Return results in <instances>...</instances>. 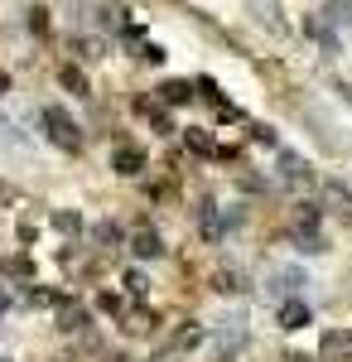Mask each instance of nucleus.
<instances>
[{
  "instance_id": "f257e3e1",
  "label": "nucleus",
  "mask_w": 352,
  "mask_h": 362,
  "mask_svg": "<svg viewBox=\"0 0 352 362\" xmlns=\"http://www.w3.org/2000/svg\"><path fill=\"white\" fill-rule=\"evenodd\" d=\"M39 121H44V131H49V140H54L58 150H82V126L63 107H44Z\"/></svg>"
},
{
  "instance_id": "f03ea898",
  "label": "nucleus",
  "mask_w": 352,
  "mask_h": 362,
  "mask_svg": "<svg viewBox=\"0 0 352 362\" xmlns=\"http://www.w3.org/2000/svg\"><path fill=\"white\" fill-rule=\"evenodd\" d=\"M140 169H145V150L140 145H111V174H121V179H136Z\"/></svg>"
},
{
  "instance_id": "7ed1b4c3",
  "label": "nucleus",
  "mask_w": 352,
  "mask_h": 362,
  "mask_svg": "<svg viewBox=\"0 0 352 362\" xmlns=\"http://www.w3.org/2000/svg\"><path fill=\"white\" fill-rule=\"evenodd\" d=\"M319 358L324 362H348L352 358V334L348 329H324V338H319Z\"/></svg>"
},
{
  "instance_id": "20e7f679",
  "label": "nucleus",
  "mask_w": 352,
  "mask_h": 362,
  "mask_svg": "<svg viewBox=\"0 0 352 362\" xmlns=\"http://www.w3.org/2000/svg\"><path fill=\"white\" fill-rule=\"evenodd\" d=\"M131 256H140V261H160V256H164V237L155 232V227L131 232Z\"/></svg>"
},
{
  "instance_id": "39448f33",
  "label": "nucleus",
  "mask_w": 352,
  "mask_h": 362,
  "mask_svg": "<svg viewBox=\"0 0 352 362\" xmlns=\"http://www.w3.org/2000/svg\"><path fill=\"white\" fill-rule=\"evenodd\" d=\"M58 334H87V324H92V314H87V305H58Z\"/></svg>"
},
{
  "instance_id": "423d86ee",
  "label": "nucleus",
  "mask_w": 352,
  "mask_h": 362,
  "mask_svg": "<svg viewBox=\"0 0 352 362\" xmlns=\"http://www.w3.org/2000/svg\"><path fill=\"white\" fill-rule=\"evenodd\" d=\"M280 179H285V184H290V189H304V184H309V179H314V169L304 165V160H299V155H290V150H285V155H280Z\"/></svg>"
},
{
  "instance_id": "0eeeda50",
  "label": "nucleus",
  "mask_w": 352,
  "mask_h": 362,
  "mask_svg": "<svg viewBox=\"0 0 352 362\" xmlns=\"http://www.w3.org/2000/svg\"><path fill=\"white\" fill-rule=\"evenodd\" d=\"M275 319H280V329H290V334H295V329H304V324H309L314 314H309V305H304V300H285Z\"/></svg>"
},
{
  "instance_id": "6e6552de",
  "label": "nucleus",
  "mask_w": 352,
  "mask_h": 362,
  "mask_svg": "<svg viewBox=\"0 0 352 362\" xmlns=\"http://www.w3.org/2000/svg\"><path fill=\"white\" fill-rule=\"evenodd\" d=\"M58 83L68 87L73 97H92V83H87V73H82L78 63H63V73H58Z\"/></svg>"
},
{
  "instance_id": "1a4fd4ad",
  "label": "nucleus",
  "mask_w": 352,
  "mask_h": 362,
  "mask_svg": "<svg viewBox=\"0 0 352 362\" xmlns=\"http://www.w3.org/2000/svg\"><path fill=\"white\" fill-rule=\"evenodd\" d=\"M213 290H217V295H246L251 285H246L242 271H217V276H213Z\"/></svg>"
},
{
  "instance_id": "9d476101",
  "label": "nucleus",
  "mask_w": 352,
  "mask_h": 362,
  "mask_svg": "<svg viewBox=\"0 0 352 362\" xmlns=\"http://www.w3.org/2000/svg\"><path fill=\"white\" fill-rule=\"evenodd\" d=\"M203 338H208V334H203V324H193V319H189V324H179V329H174V348H179V353H193Z\"/></svg>"
},
{
  "instance_id": "9b49d317",
  "label": "nucleus",
  "mask_w": 352,
  "mask_h": 362,
  "mask_svg": "<svg viewBox=\"0 0 352 362\" xmlns=\"http://www.w3.org/2000/svg\"><path fill=\"white\" fill-rule=\"evenodd\" d=\"M136 112L145 116V121H155L160 131H169V112H164V102H160V97H136Z\"/></svg>"
},
{
  "instance_id": "f8f14e48",
  "label": "nucleus",
  "mask_w": 352,
  "mask_h": 362,
  "mask_svg": "<svg viewBox=\"0 0 352 362\" xmlns=\"http://www.w3.org/2000/svg\"><path fill=\"white\" fill-rule=\"evenodd\" d=\"M155 329H160L155 309H136V314L126 319V334H131V338H145V334H155Z\"/></svg>"
},
{
  "instance_id": "ddd939ff",
  "label": "nucleus",
  "mask_w": 352,
  "mask_h": 362,
  "mask_svg": "<svg viewBox=\"0 0 352 362\" xmlns=\"http://www.w3.org/2000/svg\"><path fill=\"white\" fill-rule=\"evenodd\" d=\"M304 34H309V39H319L328 54H338V34H333V29H328L319 15H309V20H304Z\"/></svg>"
},
{
  "instance_id": "4468645a",
  "label": "nucleus",
  "mask_w": 352,
  "mask_h": 362,
  "mask_svg": "<svg viewBox=\"0 0 352 362\" xmlns=\"http://www.w3.org/2000/svg\"><path fill=\"white\" fill-rule=\"evenodd\" d=\"M189 97H193V87L184 83V78H169V83L160 87V102H164V107H184Z\"/></svg>"
},
{
  "instance_id": "2eb2a0df",
  "label": "nucleus",
  "mask_w": 352,
  "mask_h": 362,
  "mask_svg": "<svg viewBox=\"0 0 352 362\" xmlns=\"http://www.w3.org/2000/svg\"><path fill=\"white\" fill-rule=\"evenodd\" d=\"M198 227H203V237H208V242H217L227 223L217 218V208H213V203H198Z\"/></svg>"
},
{
  "instance_id": "dca6fc26",
  "label": "nucleus",
  "mask_w": 352,
  "mask_h": 362,
  "mask_svg": "<svg viewBox=\"0 0 352 362\" xmlns=\"http://www.w3.org/2000/svg\"><path fill=\"white\" fill-rule=\"evenodd\" d=\"M251 10H256V20L271 29H285V20H280V5L275 0H251Z\"/></svg>"
},
{
  "instance_id": "f3484780",
  "label": "nucleus",
  "mask_w": 352,
  "mask_h": 362,
  "mask_svg": "<svg viewBox=\"0 0 352 362\" xmlns=\"http://www.w3.org/2000/svg\"><path fill=\"white\" fill-rule=\"evenodd\" d=\"M54 227H58V232H68V237H78V232H82V213H78V208H58Z\"/></svg>"
},
{
  "instance_id": "a211bd4d",
  "label": "nucleus",
  "mask_w": 352,
  "mask_h": 362,
  "mask_svg": "<svg viewBox=\"0 0 352 362\" xmlns=\"http://www.w3.org/2000/svg\"><path fill=\"white\" fill-rule=\"evenodd\" d=\"M328 25H352V0H324Z\"/></svg>"
},
{
  "instance_id": "6ab92c4d",
  "label": "nucleus",
  "mask_w": 352,
  "mask_h": 362,
  "mask_svg": "<svg viewBox=\"0 0 352 362\" xmlns=\"http://www.w3.org/2000/svg\"><path fill=\"white\" fill-rule=\"evenodd\" d=\"M295 227L299 232H319V203H299L295 208Z\"/></svg>"
},
{
  "instance_id": "aec40b11",
  "label": "nucleus",
  "mask_w": 352,
  "mask_h": 362,
  "mask_svg": "<svg viewBox=\"0 0 352 362\" xmlns=\"http://www.w3.org/2000/svg\"><path fill=\"white\" fill-rule=\"evenodd\" d=\"M189 150H198V155H217L213 136H208V131H203V126H189Z\"/></svg>"
},
{
  "instance_id": "412c9836",
  "label": "nucleus",
  "mask_w": 352,
  "mask_h": 362,
  "mask_svg": "<svg viewBox=\"0 0 352 362\" xmlns=\"http://www.w3.org/2000/svg\"><path fill=\"white\" fill-rule=\"evenodd\" d=\"M92 237H97V242H102L107 251L121 247V227H116V223H97V232H92Z\"/></svg>"
},
{
  "instance_id": "4be33fe9",
  "label": "nucleus",
  "mask_w": 352,
  "mask_h": 362,
  "mask_svg": "<svg viewBox=\"0 0 352 362\" xmlns=\"http://www.w3.org/2000/svg\"><path fill=\"white\" fill-rule=\"evenodd\" d=\"M328 203H333L338 213H348V218H352V194L343 189V184H328Z\"/></svg>"
},
{
  "instance_id": "5701e85b",
  "label": "nucleus",
  "mask_w": 352,
  "mask_h": 362,
  "mask_svg": "<svg viewBox=\"0 0 352 362\" xmlns=\"http://www.w3.org/2000/svg\"><path fill=\"white\" fill-rule=\"evenodd\" d=\"M97 309H102V314H111V319H116V314H121V309H126V300H121V295H116V290H102V295H97Z\"/></svg>"
},
{
  "instance_id": "b1692460",
  "label": "nucleus",
  "mask_w": 352,
  "mask_h": 362,
  "mask_svg": "<svg viewBox=\"0 0 352 362\" xmlns=\"http://www.w3.org/2000/svg\"><path fill=\"white\" fill-rule=\"evenodd\" d=\"M5 276H34V261L29 256H5Z\"/></svg>"
},
{
  "instance_id": "393cba45",
  "label": "nucleus",
  "mask_w": 352,
  "mask_h": 362,
  "mask_svg": "<svg viewBox=\"0 0 352 362\" xmlns=\"http://www.w3.org/2000/svg\"><path fill=\"white\" fill-rule=\"evenodd\" d=\"M126 290H131V295H145V290H150V280H145V271H126Z\"/></svg>"
},
{
  "instance_id": "a878e982",
  "label": "nucleus",
  "mask_w": 352,
  "mask_h": 362,
  "mask_svg": "<svg viewBox=\"0 0 352 362\" xmlns=\"http://www.w3.org/2000/svg\"><path fill=\"white\" fill-rule=\"evenodd\" d=\"M29 29H34V34H49V10H44V5L29 10Z\"/></svg>"
},
{
  "instance_id": "bb28decb",
  "label": "nucleus",
  "mask_w": 352,
  "mask_h": 362,
  "mask_svg": "<svg viewBox=\"0 0 352 362\" xmlns=\"http://www.w3.org/2000/svg\"><path fill=\"white\" fill-rule=\"evenodd\" d=\"M73 49H78V58H87V63H92V58H102V44H97V39H78Z\"/></svg>"
},
{
  "instance_id": "cd10ccee",
  "label": "nucleus",
  "mask_w": 352,
  "mask_h": 362,
  "mask_svg": "<svg viewBox=\"0 0 352 362\" xmlns=\"http://www.w3.org/2000/svg\"><path fill=\"white\" fill-rule=\"evenodd\" d=\"M29 305H44V309H49V305H63V300H58L54 290H29Z\"/></svg>"
},
{
  "instance_id": "c85d7f7f",
  "label": "nucleus",
  "mask_w": 352,
  "mask_h": 362,
  "mask_svg": "<svg viewBox=\"0 0 352 362\" xmlns=\"http://www.w3.org/2000/svg\"><path fill=\"white\" fill-rule=\"evenodd\" d=\"M140 58H145V63H160L164 49H160V44H145V49H140Z\"/></svg>"
},
{
  "instance_id": "c756f323",
  "label": "nucleus",
  "mask_w": 352,
  "mask_h": 362,
  "mask_svg": "<svg viewBox=\"0 0 352 362\" xmlns=\"http://www.w3.org/2000/svg\"><path fill=\"white\" fill-rule=\"evenodd\" d=\"M34 232H39V227H34V218H20V242H34Z\"/></svg>"
},
{
  "instance_id": "7c9ffc66",
  "label": "nucleus",
  "mask_w": 352,
  "mask_h": 362,
  "mask_svg": "<svg viewBox=\"0 0 352 362\" xmlns=\"http://www.w3.org/2000/svg\"><path fill=\"white\" fill-rule=\"evenodd\" d=\"M5 309H10V290L0 285V314H5Z\"/></svg>"
},
{
  "instance_id": "2f4dec72",
  "label": "nucleus",
  "mask_w": 352,
  "mask_h": 362,
  "mask_svg": "<svg viewBox=\"0 0 352 362\" xmlns=\"http://www.w3.org/2000/svg\"><path fill=\"white\" fill-rule=\"evenodd\" d=\"M150 362H179V353H160V358H150Z\"/></svg>"
},
{
  "instance_id": "473e14b6",
  "label": "nucleus",
  "mask_w": 352,
  "mask_h": 362,
  "mask_svg": "<svg viewBox=\"0 0 352 362\" xmlns=\"http://www.w3.org/2000/svg\"><path fill=\"white\" fill-rule=\"evenodd\" d=\"M5 92H10V73H0V97H5Z\"/></svg>"
},
{
  "instance_id": "72a5a7b5",
  "label": "nucleus",
  "mask_w": 352,
  "mask_h": 362,
  "mask_svg": "<svg viewBox=\"0 0 352 362\" xmlns=\"http://www.w3.org/2000/svg\"><path fill=\"white\" fill-rule=\"evenodd\" d=\"M338 92H343V102H348V107H352V87H338Z\"/></svg>"
},
{
  "instance_id": "f704fd0d",
  "label": "nucleus",
  "mask_w": 352,
  "mask_h": 362,
  "mask_svg": "<svg viewBox=\"0 0 352 362\" xmlns=\"http://www.w3.org/2000/svg\"><path fill=\"white\" fill-rule=\"evenodd\" d=\"M285 362H314V358H299V353H290V358H285Z\"/></svg>"
},
{
  "instance_id": "c9c22d12",
  "label": "nucleus",
  "mask_w": 352,
  "mask_h": 362,
  "mask_svg": "<svg viewBox=\"0 0 352 362\" xmlns=\"http://www.w3.org/2000/svg\"><path fill=\"white\" fill-rule=\"evenodd\" d=\"M102 362H131V358H121V353H116V358H102Z\"/></svg>"
},
{
  "instance_id": "e433bc0d",
  "label": "nucleus",
  "mask_w": 352,
  "mask_h": 362,
  "mask_svg": "<svg viewBox=\"0 0 352 362\" xmlns=\"http://www.w3.org/2000/svg\"><path fill=\"white\" fill-rule=\"evenodd\" d=\"M0 362H10V358H0Z\"/></svg>"
}]
</instances>
